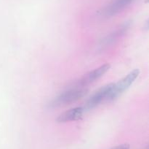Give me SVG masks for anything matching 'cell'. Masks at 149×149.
I'll list each match as a JSON object with an SVG mask.
<instances>
[{
    "instance_id": "1",
    "label": "cell",
    "mask_w": 149,
    "mask_h": 149,
    "mask_svg": "<svg viewBox=\"0 0 149 149\" xmlns=\"http://www.w3.org/2000/svg\"><path fill=\"white\" fill-rule=\"evenodd\" d=\"M87 93L88 89L86 88L72 87L54 98L49 105L50 108L66 106L81 99L86 96Z\"/></svg>"
},
{
    "instance_id": "2",
    "label": "cell",
    "mask_w": 149,
    "mask_h": 149,
    "mask_svg": "<svg viewBox=\"0 0 149 149\" xmlns=\"http://www.w3.org/2000/svg\"><path fill=\"white\" fill-rule=\"evenodd\" d=\"M139 74L140 70L138 69H135L131 71L129 74H127L125 77L121 79L119 81H118L117 83H113V88H112L111 91L109 99H108V102L116 99L118 96L123 93L127 89H129L131 85L135 81Z\"/></svg>"
},
{
    "instance_id": "3",
    "label": "cell",
    "mask_w": 149,
    "mask_h": 149,
    "mask_svg": "<svg viewBox=\"0 0 149 149\" xmlns=\"http://www.w3.org/2000/svg\"><path fill=\"white\" fill-rule=\"evenodd\" d=\"M110 64H104L103 65L100 66L97 68L89 72L88 73L84 74L82 77L77 80L76 83H74V88H85L86 86H88L90 83L96 81L99 78L104 75L110 69Z\"/></svg>"
},
{
    "instance_id": "4",
    "label": "cell",
    "mask_w": 149,
    "mask_h": 149,
    "mask_svg": "<svg viewBox=\"0 0 149 149\" xmlns=\"http://www.w3.org/2000/svg\"><path fill=\"white\" fill-rule=\"evenodd\" d=\"M113 86V83H109V84L106 85V86H102L100 89L96 91L89 98L88 100L86 102L85 105L83 107L85 111L87 110H90L95 108V107H97V105L101 104L104 101L108 102V99H109V96L110 95L111 91Z\"/></svg>"
},
{
    "instance_id": "5",
    "label": "cell",
    "mask_w": 149,
    "mask_h": 149,
    "mask_svg": "<svg viewBox=\"0 0 149 149\" xmlns=\"http://www.w3.org/2000/svg\"><path fill=\"white\" fill-rule=\"evenodd\" d=\"M135 0H113L103 10V14L106 17H111L120 13Z\"/></svg>"
},
{
    "instance_id": "6",
    "label": "cell",
    "mask_w": 149,
    "mask_h": 149,
    "mask_svg": "<svg viewBox=\"0 0 149 149\" xmlns=\"http://www.w3.org/2000/svg\"><path fill=\"white\" fill-rule=\"evenodd\" d=\"M84 112H85V110L83 107H77V108H71V109L61 113L56 118V121L58 123H65L69 122V121H77L81 118Z\"/></svg>"
},
{
    "instance_id": "7",
    "label": "cell",
    "mask_w": 149,
    "mask_h": 149,
    "mask_svg": "<svg viewBox=\"0 0 149 149\" xmlns=\"http://www.w3.org/2000/svg\"><path fill=\"white\" fill-rule=\"evenodd\" d=\"M130 27V23H125V24L122 25V26L119 27V29H118L117 30L115 31L114 32H113L112 34H111L110 35L106 37V38L103 40V45H108L109 44L113 43L115 40L118 39L119 37H120L122 35H123L125 32L127 31V29Z\"/></svg>"
},
{
    "instance_id": "8",
    "label": "cell",
    "mask_w": 149,
    "mask_h": 149,
    "mask_svg": "<svg viewBox=\"0 0 149 149\" xmlns=\"http://www.w3.org/2000/svg\"><path fill=\"white\" fill-rule=\"evenodd\" d=\"M111 149H130V145L127 143H124V144H121L111 148Z\"/></svg>"
}]
</instances>
